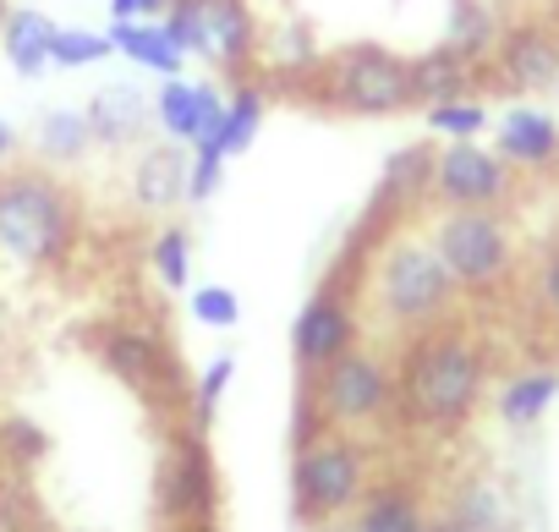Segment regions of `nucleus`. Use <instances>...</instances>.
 <instances>
[{"label":"nucleus","mask_w":559,"mask_h":532,"mask_svg":"<svg viewBox=\"0 0 559 532\" xmlns=\"http://www.w3.org/2000/svg\"><path fill=\"white\" fill-rule=\"evenodd\" d=\"M88 149H94V132H88V116H83L78 105H56V110L39 116V127H34V154H39V165L61 170V165H78Z\"/></svg>","instance_id":"obj_27"},{"label":"nucleus","mask_w":559,"mask_h":532,"mask_svg":"<svg viewBox=\"0 0 559 532\" xmlns=\"http://www.w3.org/2000/svg\"><path fill=\"white\" fill-rule=\"evenodd\" d=\"M428 132L439 143H477L483 132H493V110L483 105V94H466V99H444V105H428Z\"/></svg>","instance_id":"obj_28"},{"label":"nucleus","mask_w":559,"mask_h":532,"mask_svg":"<svg viewBox=\"0 0 559 532\" xmlns=\"http://www.w3.org/2000/svg\"><path fill=\"white\" fill-rule=\"evenodd\" d=\"M56 17L34 12V7H12L0 23V56L17 78H45L50 72V39H56Z\"/></svg>","instance_id":"obj_22"},{"label":"nucleus","mask_w":559,"mask_h":532,"mask_svg":"<svg viewBox=\"0 0 559 532\" xmlns=\"http://www.w3.org/2000/svg\"><path fill=\"white\" fill-rule=\"evenodd\" d=\"M0 450H7L12 461H23V466H28V461H39V456L50 450V439H45V428H39V423H28V417H17V412H12V417H0Z\"/></svg>","instance_id":"obj_34"},{"label":"nucleus","mask_w":559,"mask_h":532,"mask_svg":"<svg viewBox=\"0 0 559 532\" xmlns=\"http://www.w3.org/2000/svg\"><path fill=\"white\" fill-rule=\"evenodd\" d=\"M483 78L510 99H537L559 88V23L554 17H515L504 23Z\"/></svg>","instance_id":"obj_12"},{"label":"nucleus","mask_w":559,"mask_h":532,"mask_svg":"<svg viewBox=\"0 0 559 532\" xmlns=\"http://www.w3.org/2000/svg\"><path fill=\"white\" fill-rule=\"evenodd\" d=\"M433 252L444 258V270L455 275L461 297H499L515 281L521 241L515 225L499 209H439L428 225Z\"/></svg>","instance_id":"obj_7"},{"label":"nucleus","mask_w":559,"mask_h":532,"mask_svg":"<svg viewBox=\"0 0 559 532\" xmlns=\"http://www.w3.org/2000/svg\"><path fill=\"white\" fill-rule=\"evenodd\" d=\"M219 110H225V94H219L214 83L159 78V88H154V132H159L165 143H181V149L214 154Z\"/></svg>","instance_id":"obj_14"},{"label":"nucleus","mask_w":559,"mask_h":532,"mask_svg":"<svg viewBox=\"0 0 559 532\" xmlns=\"http://www.w3.org/2000/svg\"><path fill=\"white\" fill-rule=\"evenodd\" d=\"M165 532H219V521H176V527H165Z\"/></svg>","instance_id":"obj_38"},{"label":"nucleus","mask_w":559,"mask_h":532,"mask_svg":"<svg viewBox=\"0 0 559 532\" xmlns=\"http://www.w3.org/2000/svg\"><path fill=\"white\" fill-rule=\"evenodd\" d=\"M379 477V439L368 434H313L292 445V516L308 532L346 527Z\"/></svg>","instance_id":"obj_5"},{"label":"nucleus","mask_w":559,"mask_h":532,"mask_svg":"<svg viewBox=\"0 0 559 532\" xmlns=\"http://www.w3.org/2000/svg\"><path fill=\"white\" fill-rule=\"evenodd\" d=\"M352 532H428L433 510H428V488L406 472L395 477H373V488L362 494V505L346 521Z\"/></svg>","instance_id":"obj_17"},{"label":"nucleus","mask_w":559,"mask_h":532,"mask_svg":"<svg viewBox=\"0 0 559 532\" xmlns=\"http://www.w3.org/2000/svg\"><path fill=\"white\" fill-rule=\"evenodd\" d=\"M554 401H559V363H526L504 374V385L493 390V417L504 428H532L548 417Z\"/></svg>","instance_id":"obj_20"},{"label":"nucleus","mask_w":559,"mask_h":532,"mask_svg":"<svg viewBox=\"0 0 559 532\" xmlns=\"http://www.w3.org/2000/svg\"><path fill=\"white\" fill-rule=\"evenodd\" d=\"M461 286L455 275L444 270V258L433 252L428 236H401L390 230L384 241L368 247V263H362V308H368V324H379L384 335L406 341L417 330H433L444 319L461 314Z\"/></svg>","instance_id":"obj_2"},{"label":"nucleus","mask_w":559,"mask_h":532,"mask_svg":"<svg viewBox=\"0 0 559 532\" xmlns=\"http://www.w3.org/2000/svg\"><path fill=\"white\" fill-rule=\"evenodd\" d=\"M94 352H99V363L110 368V379H121V385H127L132 395H143V401H170V395L181 390V357H176V346H170L154 324L110 319V324H99Z\"/></svg>","instance_id":"obj_11"},{"label":"nucleus","mask_w":559,"mask_h":532,"mask_svg":"<svg viewBox=\"0 0 559 532\" xmlns=\"http://www.w3.org/2000/svg\"><path fill=\"white\" fill-rule=\"evenodd\" d=\"M127 187H132V203L143 214H170L176 203H187V149L181 143H143Z\"/></svg>","instance_id":"obj_19"},{"label":"nucleus","mask_w":559,"mask_h":532,"mask_svg":"<svg viewBox=\"0 0 559 532\" xmlns=\"http://www.w3.org/2000/svg\"><path fill=\"white\" fill-rule=\"evenodd\" d=\"M230 379H236V357H230V352H219V357L198 374V385H192V412H187V423H192V428H203V434H209V423H214V412H219V401H225Z\"/></svg>","instance_id":"obj_31"},{"label":"nucleus","mask_w":559,"mask_h":532,"mask_svg":"<svg viewBox=\"0 0 559 532\" xmlns=\"http://www.w3.org/2000/svg\"><path fill=\"white\" fill-rule=\"evenodd\" d=\"M170 0H110V23H159Z\"/></svg>","instance_id":"obj_36"},{"label":"nucleus","mask_w":559,"mask_h":532,"mask_svg":"<svg viewBox=\"0 0 559 532\" xmlns=\"http://www.w3.org/2000/svg\"><path fill=\"white\" fill-rule=\"evenodd\" d=\"M7 12H12V0H0V23H7Z\"/></svg>","instance_id":"obj_41"},{"label":"nucleus","mask_w":559,"mask_h":532,"mask_svg":"<svg viewBox=\"0 0 559 532\" xmlns=\"http://www.w3.org/2000/svg\"><path fill=\"white\" fill-rule=\"evenodd\" d=\"M105 34H110L121 61H132L154 78H181V67H187V50L170 39L165 23H110Z\"/></svg>","instance_id":"obj_23"},{"label":"nucleus","mask_w":559,"mask_h":532,"mask_svg":"<svg viewBox=\"0 0 559 532\" xmlns=\"http://www.w3.org/2000/svg\"><path fill=\"white\" fill-rule=\"evenodd\" d=\"M477 83H483V67H472L450 45H433V50L412 56V99L423 110L444 105V99H466V94H477Z\"/></svg>","instance_id":"obj_21"},{"label":"nucleus","mask_w":559,"mask_h":532,"mask_svg":"<svg viewBox=\"0 0 559 532\" xmlns=\"http://www.w3.org/2000/svg\"><path fill=\"white\" fill-rule=\"evenodd\" d=\"M83 247V203L50 165L0 170V252L23 270L67 275Z\"/></svg>","instance_id":"obj_3"},{"label":"nucleus","mask_w":559,"mask_h":532,"mask_svg":"<svg viewBox=\"0 0 559 532\" xmlns=\"http://www.w3.org/2000/svg\"><path fill=\"white\" fill-rule=\"evenodd\" d=\"M148 270L165 292H187L192 286V230L187 225H159L148 241Z\"/></svg>","instance_id":"obj_29"},{"label":"nucleus","mask_w":559,"mask_h":532,"mask_svg":"<svg viewBox=\"0 0 559 532\" xmlns=\"http://www.w3.org/2000/svg\"><path fill=\"white\" fill-rule=\"evenodd\" d=\"M302 99H313L319 110H335V116H362V121L406 116L417 105L412 99V56L373 45V39L341 45L324 56V67L313 72Z\"/></svg>","instance_id":"obj_6"},{"label":"nucleus","mask_w":559,"mask_h":532,"mask_svg":"<svg viewBox=\"0 0 559 532\" xmlns=\"http://www.w3.org/2000/svg\"><path fill=\"white\" fill-rule=\"evenodd\" d=\"M187 314H192V324H203V330H236V324H241V297H236L230 286L209 281V286H192Z\"/></svg>","instance_id":"obj_32"},{"label":"nucleus","mask_w":559,"mask_h":532,"mask_svg":"<svg viewBox=\"0 0 559 532\" xmlns=\"http://www.w3.org/2000/svg\"><path fill=\"white\" fill-rule=\"evenodd\" d=\"M362 263L368 252L352 263V275H346V258L335 263V270L319 281V292L297 308V324H292V357L308 374L330 368L341 352L362 346L368 341V308H362Z\"/></svg>","instance_id":"obj_9"},{"label":"nucleus","mask_w":559,"mask_h":532,"mask_svg":"<svg viewBox=\"0 0 559 532\" xmlns=\"http://www.w3.org/2000/svg\"><path fill=\"white\" fill-rule=\"evenodd\" d=\"M219 187H225V159L187 149V203H209Z\"/></svg>","instance_id":"obj_35"},{"label":"nucleus","mask_w":559,"mask_h":532,"mask_svg":"<svg viewBox=\"0 0 559 532\" xmlns=\"http://www.w3.org/2000/svg\"><path fill=\"white\" fill-rule=\"evenodd\" d=\"M521 176L493 154V143H444L433 165V209H510Z\"/></svg>","instance_id":"obj_13"},{"label":"nucleus","mask_w":559,"mask_h":532,"mask_svg":"<svg viewBox=\"0 0 559 532\" xmlns=\"http://www.w3.org/2000/svg\"><path fill=\"white\" fill-rule=\"evenodd\" d=\"M493 154L515 176H559V116L515 99L493 116Z\"/></svg>","instance_id":"obj_15"},{"label":"nucleus","mask_w":559,"mask_h":532,"mask_svg":"<svg viewBox=\"0 0 559 532\" xmlns=\"http://www.w3.org/2000/svg\"><path fill=\"white\" fill-rule=\"evenodd\" d=\"M17 149H23L17 127H12L7 116H0V170H7V165H17Z\"/></svg>","instance_id":"obj_37"},{"label":"nucleus","mask_w":559,"mask_h":532,"mask_svg":"<svg viewBox=\"0 0 559 532\" xmlns=\"http://www.w3.org/2000/svg\"><path fill=\"white\" fill-rule=\"evenodd\" d=\"M83 116H88L94 149H143L154 132V99L132 83H105L83 105Z\"/></svg>","instance_id":"obj_18"},{"label":"nucleus","mask_w":559,"mask_h":532,"mask_svg":"<svg viewBox=\"0 0 559 532\" xmlns=\"http://www.w3.org/2000/svg\"><path fill=\"white\" fill-rule=\"evenodd\" d=\"M154 510H159L165 527H176V521H214L219 516L214 450H209V434L192 428L187 417L165 434V456H159V477H154Z\"/></svg>","instance_id":"obj_10"},{"label":"nucleus","mask_w":559,"mask_h":532,"mask_svg":"<svg viewBox=\"0 0 559 532\" xmlns=\"http://www.w3.org/2000/svg\"><path fill=\"white\" fill-rule=\"evenodd\" d=\"M159 23L187 50V61H203L230 83L258 78L263 23L252 12V0H170V12Z\"/></svg>","instance_id":"obj_8"},{"label":"nucleus","mask_w":559,"mask_h":532,"mask_svg":"<svg viewBox=\"0 0 559 532\" xmlns=\"http://www.w3.org/2000/svg\"><path fill=\"white\" fill-rule=\"evenodd\" d=\"M532 308L548 324H559V241H548L532 263Z\"/></svg>","instance_id":"obj_33"},{"label":"nucleus","mask_w":559,"mask_h":532,"mask_svg":"<svg viewBox=\"0 0 559 532\" xmlns=\"http://www.w3.org/2000/svg\"><path fill=\"white\" fill-rule=\"evenodd\" d=\"M444 516L461 521L466 532H510V494H504L493 477L472 472V477H461V483L450 488Z\"/></svg>","instance_id":"obj_26"},{"label":"nucleus","mask_w":559,"mask_h":532,"mask_svg":"<svg viewBox=\"0 0 559 532\" xmlns=\"http://www.w3.org/2000/svg\"><path fill=\"white\" fill-rule=\"evenodd\" d=\"M110 56H116V45H110L105 28H72V23H61L56 39H50V67H61V72H83V67H99Z\"/></svg>","instance_id":"obj_30"},{"label":"nucleus","mask_w":559,"mask_h":532,"mask_svg":"<svg viewBox=\"0 0 559 532\" xmlns=\"http://www.w3.org/2000/svg\"><path fill=\"white\" fill-rule=\"evenodd\" d=\"M554 94H559V88H554Z\"/></svg>","instance_id":"obj_43"},{"label":"nucleus","mask_w":559,"mask_h":532,"mask_svg":"<svg viewBox=\"0 0 559 532\" xmlns=\"http://www.w3.org/2000/svg\"><path fill=\"white\" fill-rule=\"evenodd\" d=\"M493 352L461 319L417 330L395 346V434L444 445L466 434L488 401Z\"/></svg>","instance_id":"obj_1"},{"label":"nucleus","mask_w":559,"mask_h":532,"mask_svg":"<svg viewBox=\"0 0 559 532\" xmlns=\"http://www.w3.org/2000/svg\"><path fill=\"white\" fill-rule=\"evenodd\" d=\"M258 67H263V88H269V94H274V88H286V94H308L313 72L324 67V50H319L313 23L286 17V23L263 28V56H258Z\"/></svg>","instance_id":"obj_16"},{"label":"nucleus","mask_w":559,"mask_h":532,"mask_svg":"<svg viewBox=\"0 0 559 532\" xmlns=\"http://www.w3.org/2000/svg\"><path fill=\"white\" fill-rule=\"evenodd\" d=\"M368 434L384 439L395 434V357L384 346H352L341 352L330 368L302 379V401H297V428L292 445L313 439V434Z\"/></svg>","instance_id":"obj_4"},{"label":"nucleus","mask_w":559,"mask_h":532,"mask_svg":"<svg viewBox=\"0 0 559 532\" xmlns=\"http://www.w3.org/2000/svg\"><path fill=\"white\" fill-rule=\"evenodd\" d=\"M554 346H559V324H554Z\"/></svg>","instance_id":"obj_42"},{"label":"nucleus","mask_w":559,"mask_h":532,"mask_svg":"<svg viewBox=\"0 0 559 532\" xmlns=\"http://www.w3.org/2000/svg\"><path fill=\"white\" fill-rule=\"evenodd\" d=\"M548 17H554V23H559V0H548Z\"/></svg>","instance_id":"obj_40"},{"label":"nucleus","mask_w":559,"mask_h":532,"mask_svg":"<svg viewBox=\"0 0 559 532\" xmlns=\"http://www.w3.org/2000/svg\"><path fill=\"white\" fill-rule=\"evenodd\" d=\"M263 110H269V88H263V78H241V83H230L225 110H219L214 154H219V159L247 154V149H252V138L263 132Z\"/></svg>","instance_id":"obj_24"},{"label":"nucleus","mask_w":559,"mask_h":532,"mask_svg":"<svg viewBox=\"0 0 559 532\" xmlns=\"http://www.w3.org/2000/svg\"><path fill=\"white\" fill-rule=\"evenodd\" d=\"M428 532H466V527H461V521H450V516H444V510H439V516H433V527H428Z\"/></svg>","instance_id":"obj_39"},{"label":"nucleus","mask_w":559,"mask_h":532,"mask_svg":"<svg viewBox=\"0 0 559 532\" xmlns=\"http://www.w3.org/2000/svg\"><path fill=\"white\" fill-rule=\"evenodd\" d=\"M504 34V17L493 0H450V23H444V45L455 56H466L472 67H488L493 45Z\"/></svg>","instance_id":"obj_25"}]
</instances>
